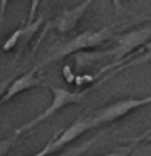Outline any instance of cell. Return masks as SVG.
<instances>
[{"label": "cell", "instance_id": "cell-1", "mask_svg": "<svg viewBox=\"0 0 151 156\" xmlns=\"http://www.w3.org/2000/svg\"><path fill=\"white\" fill-rule=\"evenodd\" d=\"M111 36L112 31L110 27H102L98 31L82 32L81 34L70 39L63 44L57 47L55 50H51L48 56L45 57V59L42 61V63L39 66H37V69H39L42 66L54 62V61L63 59L65 57L70 56L72 54H78L87 49H93L95 47H98L106 42L107 40H109Z\"/></svg>", "mask_w": 151, "mask_h": 156}, {"label": "cell", "instance_id": "cell-2", "mask_svg": "<svg viewBox=\"0 0 151 156\" xmlns=\"http://www.w3.org/2000/svg\"><path fill=\"white\" fill-rule=\"evenodd\" d=\"M51 92H52V101L50 104L49 107L45 110L41 114L38 116H36L35 118H33L32 120H30L29 122L24 123L23 126L19 127L17 130L15 131V137H18L20 135L24 134L27 131L32 130L33 128H35L36 126H38L39 123L43 122V121L48 120L50 117H52L54 114H56L59 110L63 109L67 105L77 104L78 101H81L82 98L84 97L87 91H81V92H72L66 90L63 88H58V87H51Z\"/></svg>", "mask_w": 151, "mask_h": 156}, {"label": "cell", "instance_id": "cell-3", "mask_svg": "<svg viewBox=\"0 0 151 156\" xmlns=\"http://www.w3.org/2000/svg\"><path fill=\"white\" fill-rule=\"evenodd\" d=\"M150 104L151 95L143 98H129V99L116 101L108 105V107L98 110L94 115H91L93 127L96 128L98 126L105 125V123L113 122V121L118 120L120 118H123L126 115H128L134 110Z\"/></svg>", "mask_w": 151, "mask_h": 156}, {"label": "cell", "instance_id": "cell-4", "mask_svg": "<svg viewBox=\"0 0 151 156\" xmlns=\"http://www.w3.org/2000/svg\"><path fill=\"white\" fill-rule=\"evenodd\" d=\"M149 41H151V27L127 32L117 38V44L113 49L104 52L105 56H111L115 60H120L138 48H144Z\"/></svg>", "mask_w": 151, "mask_h": 156}, {"label": "cell", "instance_id": "cell-5", "mask_svg": "<svg viewBox=\"0 0 151 156\" xmlns=\"http://www.w3.org/2000/svg\"><path fill=\"white\" fill-rule=\"evenodd\" d=\"M93 128L94 127H93L92 120H91V116H81V118L76 119L65 131H63V132L59 131L55 134V138L53 141V152H57L60 149L65 148L67 144L74 141L84 132L93 129Z\"/></svg>", "mask_w": 151, "mask_h": 156}, {"label": "cell", "instance_id": "cell-6", "mask_svg": "<svg viewBox=\"0 0 151 156\" xmlns=\"http://www.w3.org/2000/svg\"><path fill=\"white\" fill-rule=\"evenodd\" d=\"M93 0H84L81 3L77 4L74 8L63 11L53 22V27L60 33H68L75 29L81 18L84 17L86 11L91 5Z\"/></svg>", "mask_w": 151, "mask_h": 156}, {"label": "cell", "instance_id": "cell-7", "mask_svg": "<svg viewBox=\"0 0 151 156\" xmlns=\"http://www.w3.org/2000/svg\"><path fill=\"white\" fill-rule=\"evenodd\" d=\"M36 71H37V68H34L33 70L24 73L19 78L14 80L12 83L10 84V87L8 88L5 93L2 95L1 104L9 101V100H11L15 96H17L18 94L22 93V92L31 90V89L39 86L40 79L38 77H36Z\"/></svg>", "mask_w": 151, "mask_h": 156}, {"label": "cell", "instance_id": "cell-8", "mask_svg": "<svg viewBox=\"0 0 151 156\" xmlns=\"http://www.w3.org/2000/svg\"><path fill=\"white\" fill-rule=\"evenodd\" d=\"M43 20H45V17L42 15H40L39 17H37L35 20H34L32 23H27L24 27H21V37H20V47L19 50H18V54L16 59L18 58V56L20 55V53L23 51V49L27 47V44L32 40V38L34 37V35L36 34V32L40 29V27L42 26Z\"/></svg>", "mask_w": 151, "mask_h": 156}, {"label": "cell", "instance_id": "cell-9", "mask_svg": "<svg viewBox=\"0 0 151 156\" xmlns=\"http://www.w3.org/2000/svg\"><path fill=\"white\" fill-rule=\"evenodd\" d=\"M95 141H96V138L84 141V143L78 144V146L71 147V148L67 149L65 152L60 153V154L57 155V156H82L87 151L89 150V148L92 147V144H94Z\"/></svg>", "mask_w": 151, "mask_h": 156}, {"label": "cell", "instance_id": "cell-10", "mask_svg": "<svg viewBox=\"0 0 151 156\" xmlns=\"http://www.w3.org/2000/svg\"><path fill=\"white\" fill-rule=\"evenodd\" d=\"M20 37H21V27L17 29L15 32H13L10 35V37L5 40V42L2 45V51L3 52H10L11 50H13L16 45L19 43Z\"/></svg>", "mask_w": 151, "mask_h": 156}, {"label": "cell", "instance_id": "cell-11", "mask_svg": "<svg viewBox=\"0 0 151 156\" xmlns=\"http://www.w3.org/2000/svg\"><path fill=\"white\" fill-rule=\"evenodd\" d=\"M143 50L145 51V52L143 53V55H141L139 57H137V58L133 59L131 62L128 63L127 66H135V65H142V63L147 62L148 60H150V59H151V41H149V42H148L147 44H146L145 47L143 48Z\"/></svg>", "mask_w": 151, "mask_h": 156}, {"label": "cell", "instance_id": "cell-12", "mask_svg": "<svg viewBox=\"0 0 151 156\" xmlns=\"http://www.w3.org/2000/svg\"><path fill=\"white\" fill-rule=\"evenodd\" d=\"M39 1L40 0H31V2H30V10H29V15H27V23H32V22L35 20L38 6H39Z\"/></svg>", "mask_w": 151, "mask_h": 156}, {"label": "cell", "instance_id": "cell-13", "mask_svg": "<svg viewBox=\"0 0 151 156\" xmlns=\"http://www.w3.org/2000/svg\"><path fill=\"white\" fill-rule=\"evenodd\" d=\"M54 138H55V135H53V137H52L51 139H50L49 141L47 143L45 147H43L42 149L39 151V152H37L35 155L33 156H48L49 154H51V153H53V141H54Z\"/></svg>", "mask_w": 151, "mask_h": 156}, {"label": "cell", "instance_id": "cell-14", "mask_svg": "<svg viewBox=\"0 0 151 156\" xmlns=\"http://www.w3.org/2000/svg\"><path fill=\"white\" fill-rule=\"evenodd\" d=\"M9 3H10V0H0V21L1 23L4 20V15H5Z\"/></svg>", "mask_w": 151, "mask_h": 156}, {"label": "cell", "instance_id": "cell-15", "mask_svg": "<svg viewBox=\"0 0 151 156\" xmlns=\"http://www.w3.org/2000/svg\"><path fill=\"white\" fill-rule=\"evenodd\" d=\"M102 156H129V151H128V150L116 151V152L108 153V154L102 155Z\"/></svg>", "mask_w": 151, "mask_h": 156}, {"label": "cell", "instance_id": "cell-16", "mask_svg": "<svg viewBox=\"0 0 151 156\" xmlns=\"http://www.w3.org/2000/svg\"><path fill=\"white\" fill-rule=\"evenodd\" d=\"M111 1H112V3H113L114 8H115L117 11H120V9H122V3H120L122 0H111Z\"/></svg>", "mask_w": 151, "mask_h": 156}, {"label": "cell", "instance_id": "cell-17", "mask_svg": "<svg viewBox=\"0 0 151 156\" xmlns=\"http://www.w3.org/2000/svg\"><path fill=\"white\" fill-rule=\"evenodd\" d=\"M144 138H146L147 140H151V133H149V134H145V135H143V136L138 137V138H136V140H139V139H144Z\"/></svg>", "mask_w": 151, "mask_h": 156}]
</instances>
